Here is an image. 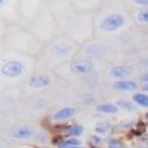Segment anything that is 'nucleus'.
<instances>
[{
  "label": "nucleus",
  "mask_w": 148,
  "mask_h": 148,
  "mask_svg": "<svg viewBox=\"0 0 148 148\" xmlns=\"http://www.w3.org/2000/svg\"><path fill=\"white\" fill-rule=\"evenodd\" d=\"M123 23H125V20L120 14H112V15L105 18L100 27H101V29H103L106 32H112V31H115L119 27H121L123 25Z\"/></svg>",
  "instance_id": "nucleus-1"
},
{
  "label": "nucleus",
  "mask_w": 148,
  "mask_h": 148,
  "mask_svg": "<svg viewBox=\"0 0 148 148\" xmlns=\"http://www.w3.org/2000/svg\"><path fill=\"white\" fill-rule=\"evenodd\" d=\"M24 71V65L20 61H8L4 65L1 72L7 77H18Z\"/></svg>",
  "instance_id": "nucleus-2"
},
{
  "label": "nucleus",
  "mask_w": 148,
  "mask_h": 148,
  "mask_svg": "<svg viewBox=\"0 0 148 148\" xmlns=\"http://www.w3.org/2000/svg\"><path fill=\"white\" fill-rule=\"evenodd\" d=\"M71 69L77 74H86L93 69V64L89 61H78L72 64Z\"/></svg>",
  "instance_id": "nucleus-3"
},
{
  "label": "nucleus",
  "mask_w": 148,
  "mask_h": 148,
  "mask_svg": "<svg viewBox=\"0 0 148 148\" xmlns=\"http://www.w3.org/2000/svg\"><path fill=\"white\" fill-rule=\"evenodd\" d=\"M49 84H51V78L48 75H35L29 80V86L32 88H41Z\"/></svg>",
  "instance_id": "nucleus-4"
},
{
  "label": "nucleus",
  "mask_w": 148,
  "mask_h": 148,
  "mask_svg": "<svg viewBox=\"0 0 148 148\" xmlns=\"http://www.w3.org/2000/svg\"><path fill=\"white\" fill-rule=\"evenodd\" d=\"M133 73V68L131 66H115L110 71V74L115 78H125Z\"/></svg>",
  "instance_id": "nucleus-5"
},
{
  "label": "nucleus",
  "mask_w": 148,
  "mask_h": 148,
  "mask_svg": "<svg viewBox=\"0 0 148 148\" xmlns=\"http://www.w3.org/2000/svg\"><path fill=\"white\" fill-rule=\"evenodd\" d=\"M74 114H75V108L73 107H65V108H61L59 109L57 113L54 114V120L57 121H61V120H67L69 118H72Z\"/></svg>",
  "instance_id": "nucleus-6"
},
{
  "label": "nucleus",
  "mask_w": 148,
  "mask_h": 148,
  "mask_svg": "<svg viewBox=\"0 0 148 148\" xmlns=\"http://www.w3.org/2000/svg\"><path fill=\"white\" fill-rule=\"evenodd\" d=\"M32 135V128L28 126H21L12 132V136L16 139H27Z\"/></svg>",
  "instance_id": "nucleus-7"
},
{
  "label": "nucleus",
  "mask_w": 148,
  "mask_h": 148,
  "mask_svg": "<svg viewBox=\"0 0 148 148\" xmlns=\"http://www.w3.org/2000/svg\"><path fill=\"white\" fill-rule=\"evenodd\" d=\"M136 87H138V85L134 81H118L114 84V88L118 90H122V92L134 90V89H136Z\"/></svg>",
  "instance_id": "nucleus-8"
},
{
  "label": "nucleus",
  "mask_w": 148,
  "mask_h": 148,
  "mask_svg": "<svg viewBox=\"0 0 148 148\" xmlns=\"http://www.w3.org/2000/svg\"><path fill=\"white\" fill-rule=\"evenodd\" d=\"M97 110L98 112H101V113H108V114H115L118 113V107L113 103H102V105H99L97 107Z\"/></svg>",
  "instance_id": "nucleus-9"
},
{
  "label": "nucleus",
  "mask_w": 148,
  "mask_h": 148,
  "mask_svg": "<svg viewBox=\"0 0 148 148\" xmlns=\"http://www.w3.org/2000/svg\"><path fill=\"white\" fill-rule=\"evenodd\" d=\"M133 100L139 103L140 106H143V107H148V95L146 94H142V93H136L133 95Z\"/></svg>",
  "instance_id": "nucleus-10"
},
{
  "label": "nucleus",
  "mask_w": 148,
  "mask_h": 148,
  "mask_svg": "<svg viewBox=\"0 0 148 148\" xmlns=\"http://www.w3.org/2000/svg\"><path fill=\"white\" fill-rule=\"evenodd\" d=\"M84 133V127L80 125H74L69 128H67V134L72 135V136H79Z\"/></svg>",
  "instance_id": "nucleus-11"
},
{
  "label": "nucleus",
  "mask_w": 148,
  "mask_h": 148,
  "mask_svg": "<svg viewBox=\"0 0 148 148\" xmlns=\"http://www.w3.org/2000/svg\"><path fill=\"white\" fill-rule=\"evenodd\" d=\"M108 128H109V125L107 122H100L97 125V128H95V131L98 133H105L108 131Z\"/></svg>",
  "instance_id": "nucleus-12"
},
{
  "label": "nucleus",
  "mask_w": 148,
  "mask_h": 148,
  "mask_svg": "<svg viewBox=\"0 0 148 148\" xmlns=\"http://www.w3.org/2000/svg\"><path fill=\"white\" fill-rule=\"evenodd\" d=\"M118 105H119V107H121V108H123V109H127V110H132V109H133V105H132L131 102L126 101V100H120V101H118Z\"/></svg>",
  "instance_id": "nucleus-13"
},
{
  "label": "nucleus",
  "mask_w": 148,
  "mask_h": 148,
  "mask_svg": "<svg viewBox=\"0 0 148 148\" xmlns=\"http://www.w3.org/2000/svg\"><path fill=\"white\" fill-rule=\"evenodd\" d=\"M138 19L142 23H148V11H142L139 13Z\"/></svg>",
  "instance_id": "nucleus-14"
},
{
  "label": "nucleus",
  "mask_w": 148,
  "mask_h": 148,
  "mask_svg": "<svg viewBox=\"0 0 148 148\" xmlns=\"http://www.w3.org/2000/svg\"><path fill=\"white\" fill-rule=\"evenodd\" d=\"M59 148H84L81 145H71V143H66L65 141H62L59 145Z\"/></svg>",
  "instance_id": "nucleus-15"
},
{
  "label": "nucleus",
  "mask_w": 148,
  "mask_h": 148,
  "mask_svg": "<svg viewBox=\"0 0 148 148\" xmlns=\"http://www.w3.org/2000/svg\"><path fill=\"white\" fill-rule=\"evenodd\" d=\"M108 148H125V146L121 142L116 141V140H112L109 142V147Z\"/></svg>",
  "instance_id": "nucleus-16"
},
{
  "label": "nucleus",
  "mask_w": 148,
  "mask_h": 148,
  "mask_svg": "<svg viewBox=\"0 0 148 148\" xmlns=\"http://www.w3.org/2000/svg\"><path fill=\"white\" fill-rule=\"evenodd\" d=\"M66 143H71V145H81V142L78 139H68L65 141Z\"/></svg>",
  "instance_id": "nucleus-17"
},
{
  "label": "nucleus",
  "mask_w": 148,
  "mask_h": 148,
  "mask_svg": "<svg viewBox=\"0 0 148 148\" xmlns=\"http://www.w3.org/2000/svg\"><path fill=\"white\" fill-rule=\"evenodd\" d=\"M135 3L138 5H148V0H136Z\"/></svg>",
  "instance_id": "nucleus-18"
},
{
  "label": "nucleus",
  "mask_w": 148,
  "mask_h": 148,
  "mask_svg": "<svg viewBox=\"0 0 148 148\" xmlns=\"http://www.w3.org/2000/svg\"><path fill=\"white\" fill-rule=\"evenodd\" d=\"M142 80H146V81H148V74H146V75H143V77H142Z\"/></svg>",
  "instance_id": "nucleus-19"
},
{
  "label": "nucleus",
  "mask_w": 148,
  "mask_h": 148,
  "mask_svg": "<svg viewBox=\"0 0 148 148\" xmlns=\"http://www.w3.org/2000/svg\"><path fill=\"white\" fill-rule=\"evenodd\" d=\"M145 88H146V89L148 90V85H146V87H145Z\"/></svg>",
  "instance_id": "nucleus-20"
}]
</instances>
